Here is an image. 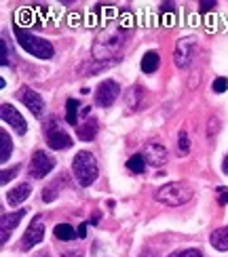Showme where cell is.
<instances>
[{"mask_svg":"<svg viewBox=\"0 0 228 257\" xmlns=\"http://www.w3.org/2000/svg\"><path fill=\"white\" fill-rule=\"evenodd\" d=\"M127 167H129V171H133V173H144L146 171V160H144L142 154H133L131 158L127 160Z\"/></svg>","mask_w":228,"mask_h":257,"instance_id":"cell-21","label":"cell"},{"mask_svg":"<svg viewBox=\"0 0 228 257\" xmlns=\"http://www.w3.org/2000/svg\"><path fill=\"white\" fill-rule=\"evenodd\" d=\"M17 173H19V167H13L11 171H3V179L0 181H3V184H9V179H13Z\"/></svg>","mask_w":228,"mask_h":257,"instance_id":"cell-26","label":"cell"},{"mask_svg":"<svg viewBox=\"0 0 228 257\" xmlns=\"http://www.w3.org/2000/svg\"><path fill=\"white\" fill-rule=\"evenodd\" d=\"M159 63H161V59H159V53H155V51H148L146 55L142 57V72H146V74L157 72V70H159Z\"/></svg>","mask_w":228,"mask_h":257,"instance_id":"cell-16","label":"cell"},{"mask_svg":"<svg viewBox=\"0 0 228 257\" xmlns=\"http://www.w3.org/2000/svg\"><path fill=\"white\" fill-rule=\"evenodd\" d=\"M192 196H194V190L188 181H171V184H165L155 192L157 202L167 205V207H182L186 202H190Z\"/></svg>","mask_w":228,"mask_h":257,"instance_id":"cell-1","label":"cell"},{"mask_svg":"<svg viewBox=\"0 0 228 257\" xmlns=\"http://www.w3.org/2000/svg\"><path fill=\"white\" fill-rule=\"evenodd\" d=\"M3 120L13 126V131L17 135H26L28 133V124L24 120V116H21L11 103H3Z\"/></svg>","mask_w":228,"mask_h":257,"instance_id":"cell-9","label":"cell"},{"mask_svg":"<svg viewBox=\"0 0 228 257\" xmlns=\"http://www.w3.org/2000/svg\"><path fill=\"white\" fill-rule=\"evenodd\" d=\"M199 7H201V11H203V13H207V11L215 9V0H203V3H201Z\"/></svg>","mask_w":228,"mask_h":257,"instance_id":"cell-28","label":"cell"},{"mask_svg":"<svg viewBox=\"0 0 228 257\" xmlns=\"http://www.w3.org/2000/svg\"><path fill=\"white\" fill-rule=\"evenodd\" d=\"M188 150H190L188 133H186V131H180V135H178V152L184 156V154H188Z\"/></svg>","mask_w":228,"mask_h":257,"instance_id":"cell-22","label":"cell"},{"mask_svg":"<svg viewBox=\"0 0 228 257\" xmlns=\"http://www.w3.org/2000/svg\"><path fill=\"white\" fill-rule=\"evenodd\" d=\"M0 142H3V146H0V163H7L11 158V152H13V142H11V137L5 128L0 131Z\"/></svg>","mask_w":228,"mask_h":257,"instance_id":"cell-17","label":"cell"},{"mask_svg":"<svg viewBox=\"0 0 228 257\" xmlns=\"http://www.w3.org/2000/svg\"><path fill=\"white\" fill-rule=\"evenodd\" d=\"M211 89H213V93H224L228 89V78H224V76L215 78L213 84H211Z\"/></svg>","mask_w":228,"mask_h":257,"instance_id":"cell-24","label":"cell"},{"mask_svg":"<svg viewBox=\"0 0 228 257\" xmlns=\"http://www.w3.org/2000/svg\"><path fill=\"white\" fill-rule=\"evenodd\" d=\"M142 97H144L142 87H133L131 91L127 93V108L129 110H137V105H139V101H142Z\"/></svg>","mask_w":228,"mask_h":257,"instance_id":"cell-19","label":"cell"},{"mask_svg":"<svg viewBox=\"0 0 228 257\" xmlns=\"http://www.w3.org/2000/svg\"><path fill=\"white\" fill-rule=\"evenodd\" d=\"M53 167H55V158L49 156L47 152H42V150H38L30 160V175L34 179H42L51 173Z\"/></svg>","mask_w":228,"mask_h":257,"instance_id":"cell-4","label":"cell"},{"mask_svg":"<svg viewBox=\"0 0 228 257\" xmlns=\"http://www.w3.org/2000/svg\"><path fill=\"white\" fill-rule=\"evenodd\" d=\"M38 257H49V255H47V253H40V255H38Z\"/></svg>","mask_w":228,"mask_h":257,"instance_id":"cell-32","label":"cell"},{"mask_svg":"<svg viewBox=\"0 0 228 257\" xmlns=\"http://www.w3.org/2000/svg\"><path fill=\"white\" fill-rule=\"evenodd\" d=\"M47 144L53 150H68L72 148V139L66 131H61V128H57L51 122V126H47Z\"/></svg>","mask_w":228,"mask_h":257,"instance_id":"cell-10","label":"cell"},{"mask_svg":"<svg viewBox=\"0 0 228 257\" xmlns=\"http://www.w3.org/2000/svg\"><path fill=\"white\" fill-rule=\"evenodd\" d=\"M13 32H15V38H17V42L21 45V49H26L30 55H34L38 59H51L53 57V53H55V51H53V45H51L49 40L40 38L36 34H32V32L19 28V26H15Z\"/></svg>","mask_w":228,"mask_h":257,"instance_id":"cell-2","label":"cell"},{"mask_svg":"<svg viewBox=\"0 0 228 257\" xmlns=\"http://www.w3.org/2000/svg\"><path fill=\"white\" fill-rule=\"evenodd\" d=\"M194 49H197V40L192 36H186V38H180L178 45H176V53H173V59H176V66L180 68H186L192 55H194Z\"/></svg>","mask_w":228,"mask_h":257,"instance_id":"cell-7","label":"cell"},{"mask_svg":"<svg viewBox=\"0 0 228 257\" xmlns=\"http://www.w3.org/2000/svg\"><path fill=\"white\" fill-rule=\"evenodd\" d=\"M66 120L70 124H79V101L76 99L66 101Z\"/></svg>","mask_w":228,"mask_h":257,"instance_id":"cell-20","label":"cell"},{"mask_svg":"<svg viewBox=\"0 0 228 257\" xmlns=\"http://www.w3.org/2000/svg\"><path fill=\"white\" fill-rule=\"evenodd\" d=\"M144 160L148 165H152V167H159V165H163L167 160V150H165V146H161V144H146V148H144Z\"/></svg>","mask_w":228,"mask_h":257,"instance_id":"cell-11","label":"cell"},{"mask_svg":"<svg viewBox=\"0 0 228 257\" xmlns=\"http://www.w3.org/2000/svg\"><path fill=\"white\" fill-rule=\"evenodd\" d=\"M17 99L24 103L34 116H40L42 110H45V101H42L40 93H36L34 89H30V87H21V89L17 91Z\"/></svg>","mask_w":228,"mask_h":257,"instance_id":"cell-8","label":"cell"},{"mask_svg":"<svg viewBox=\"0 0 228 257\" xmlns=\"http://www.w3.org/2000/svg\"><path fill=\"white\" fill-rule=\"evenodd\" d=\"M55 236L59 240H74L79 234H76V230L70 226V223H57L55 226Z\"/></svg>","mask_w":228,"mask_h":257,"instance_id":"cell-18","label":"cell"},{"mask_svg":"<svg viewBox=\"0 0 228 257\" xmlns=\"http://www.w3.org/2000/svg\"><path fill=\"white\" fill-rule=\"evenodd\" d=\"M72 173L76 177V181L83 186V188H89L93 181L97 179V163H95V156L91 152H79L72 158Z\"/></svg>","mask_w":228,"mask_h":257,"instance_id":"cell-3","label":"cell"},{"mask_svg":"<svg viewBox=\"0 0 228 257\" xmlns=\"http://www.w3.org/2000/svg\"><path fill=\"white\" fill-rule=\"evenodd\" d=\"M161 11H167V13H169V11H173V5L171 3H165V5L161 7Z\"/></svg>","mask_w":228,"mask_h":257,"instance_id":"cell-30","label":"cell"},{"mask_svg":"<svg viewBox=\"0 0 228 257\" xmlns=\"http://www.w3.org/2000/svg\"><path fill=\"white\" fill-rule=\"evenodd\" d=\"M0 49H3V66H9L11 53H9V45H7V40H5V38L0 40Z\"/></svg>","mask_w":228,"mask_h":257,"instance_id":"cell-25","label":"cell"},{"mask_svg":"<svg viewBox=\"0 0 228 257\" xmlns=\"http://www.w3.org/2000/svg\"><path fill=\"white\" fill-rule=\"evenodd\" d=\"M118 93H121V87H118V82L114 80H104L100 82V87L95 89V103L102 105V108H108V105H112L118 97Z\"/></svg>","mask_w":228,"mask_h":257,"instance_id":"cell-6","label":"cell"},{"mask_svg":"<svg viewBox=\"0 0 228 257\" xmlns=\"http://www.w3.org/2000/svg\"><path fill=\"white\" fill-rule=\"evenodd\" d=\"M209 242H211V247H213V249H218V251H228V226L213 230V232H211V236H209Z\"/></svg>","mask_w":228,"mask_h":257,"instance_id":"cell-14","label":"cell"},{"mask_svg":"<svg viewBox=\"0 0 228 257\" xmlns=\"http://www.w3.org/2000/svg\"><path fill=\"white\" fill-rule=\"evenodd\" d=\"M218 202L220 205H228V188H224V186L218 188Z\"/></svg>","mask_w":228,"mask_h":257,"instance_id":"cell-27","label":"cell"},{"mask_svg":"<svg viewBox=\"0 0 228 257\" xmlns=\"http://www.w3.org/2000/svg\"><path fill=\"white\" fill-rule=\"evenodd\" d=\"M42 238H45V219H42V215H36L34 219L30 221L26 234L21 236V251L32 249V247H34V244H38Z\"/></svg>","mask_w":228,"mask_h":257,"instance_id":"cell-5","label":"cell"},{"mask_svg":"<svg viewBox=\"0 0 228 257\" xmlns=\"http://www.w3.org/2000/svg\"><path fill=\"white\" fill-rule=\"evenodd\" d=\"M169 257H203V253L199 249H182V251L171 253Z\"/></svg>","mask_w":228,"mask_h":257,"instance_id":"cell-23","label":"cell"},{"mask_svg":"<svg viewBox=\"0 0 228 257\" xmlns=\"http://www.w3.org/2000/svg\"><path fill=\"white\" fill-rule=\"evenodd\" d=\"M30 192H32V186H30V184H19V186H15V188L7 194V202H9L11 207H17V205H21L24 200H28Z\"/></svg>","mask_w":228,"mask_h":257,"instance_id":"cell-13","label":"cell"},{"mask_svg":"<svg viewBox=\"0 0 228 257\" xmlns=\"http://www.w3.org/2000/svg\"><path fill=\"white\" fill-rule=\"evenodd\" d=\"M24 215H26V211L24 209H19V211H15V213H11V215H3V244L9 240V234L13 232L15 228H17V223L24 219Z\"/></svg>","mask_w":228,"mask_h":257,"instance_id":"cell-12","label":"cell"},{"mask_svg":"<svg viewBox=\"0 0 228 257\" xmlns=\"http://www.w3.org/2000/svg\"><path fill=\"white\" fill-rule=\"evenodd\" d=\"M76 135H79V139H83V142H91V139H95V135H97V120L89 118L85 124H79V126H76Z\"/></svg>","mask_w":228,"mask_h":257,"instance_id":"cell-15","label":"cell"},{"mask_svg":"<svg viewBox=\"0 0 228 257\" xmlns=\"http://www.w3.org/2000/svg\"><path fill=\"white\" fill-rule=\"evenodd\" d=\"M222 171H224V173L228 175V156L224 158V163H222Z\"/></svg>","mask_w":228,"mask_h":257,"instance_id":"cell-31","label":"cell"},{"mask_svg":"<svg viewBox=\"0 0 228 257\" xmlns=\"http://www.w3.org/2000/svg\"><path fill=\"white\" fill-rule=\"evenodd\" d=\"M76 234H79V238H85V234H87V223H81L79 230H76Z\"/></svg>","mask_w":228,"mask_h":257,"instance_id":"cell-29","label":"cell"}]
</instances>
